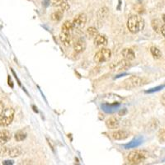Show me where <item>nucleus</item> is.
<instances>
[{"label": "nucleus", "instance_id": "nucleus-22", "mask_svg": "<svg viewBox=\"0 0 165 165\" xmlns=\"http://www.w3.org/2000/svg\"><path fill=\"white\" fill-rule=\"evenodd\" d=\"M162 23L158 19H154L152 21V27L156 32H161V27H162Z\"/></svg>", "mask_w": 165, "mask_h": 165}, {"label": "nucleus", "instance_id": "nucleus-3", "mask_svg": "<svg viewBox=\"0 0 165 165\" xmlns=\"http://www.w3.org/2000/svg\"><path fill=\"white\" fill-rule=\"evenodd\" d=\"M145 80L141 77L139 76H131L129 77L126 79H125L122 82V87L126 89V90H130V89H134L136 87H139L142 86L144 84Z\"/></svg>", "mask_w": 165, "mask_h": 165}, {"label": "nucleus", "instance_id": "nucleus-18", "mask_svg": "<svg viewBox=\"0 0 165 165\" xmlns=\"http://www.w3.org/2000/svg\"><path fill=\"white\" fill-rule=\"evenodd\" d=\"M73 29H75L74 26H73V22H69V21H66V22H64V24L61 27V32H64V33H71Z\"/></svg>", "mask_w": 165, "mask_h": 165}, {"label": "nucleus", "instance_id": "nucleus-4", "mask_svg": "<svg viewBox=\"0 0 165 165\" xmlns=\"http://www.w3.org/2000/svg\"><path fill=\"white\" fill-rule=\"evenodd\" d=\"M15 110L13 107H7L0 113V126L6 127L8 126L14 119Z\"/></svg>", "mask_w": 165, "mask_h": 165}, {"label": "nucleus", "instance_id": "nucleus-21", "mask_svg": "<svg viewBox=\"0 0 165 165\" xmlns=\"http://www.w3.org/2000/svg\"><path fill=\"white\" fill-rule=\"evenodd\" d=\"M14 138H15L16 141H17V142L23 141L27 138V133L23 131H19L17 132H16Z\"/></svg>", "mask_w": 165, "mask_h": 165}, {"label": "nucleus", "instance_id": "nucleus-31", "mask_svg": "<svg viewBox=\"0 0 165 165\" xmlns=\"http://www.w3.org/2000/svg\"><path fill=\"white\" fill-rule=\"evenodd\" d=\"M162 19H163V23H164V24H165V13H164V14H163V15Z\"/></svg>", "mask_w": 165, "mask_h": 165}, {"label": "nucleus", "instance_id": "nucleus-19", "mask_svg": "<svg viewBox=\"0 0 165 165\" xmlns=\"http://www.w3.org/2000/svg\"><path fill=\"white\" fill-rule=\"evenodd\" d=\"M86 33H87V36L89 38H91V39H93V38L94 39L97 35L99 34L98 30H97L96 27H90L87 28Z\"/></svg>", "mask_w": 165, "mask_h": 165}, {"label": "nucleus", "instance_id": "nucleus-25", "mask_svg": "<svg viewBox=\"0 0 165 165\" xmlns=\"http://www.w3.org/2000/svg\"><path fill=\"white\" fill-rule=\"evenodd\" d=\"M3 164H4V165L13 164V160H6V161L3 162Z\"/></svg>", "mask_w": 165, "mask_h": 165}, {"label": "nucleus", "instance_id": "nucleus-26", "mask_svg": "<svg viewBox=\"0 0 165 165\" xmlns=\"http://www.w3.org/2000/svg\"><path fill=\"white\" fill-rule=\"evenodd\" d=\"M8 85H9L10 87L13 88V84L12 80H11V78H10V75H8Z\"/></svg>", "mask_w": 165, "mask_h": 165}, {"label": "nucleus", "instance_id": "nucleus-20", "mask_svg": "<svg viewBox=\"0 0 165 165\" xmlns=\"http://www.w3.org/2000/svg\"><path fill=\"white\" fill-rule=\"evenodd\" d=\"M150 53H151L153 57L156 59H159L162 57V52L160 51L159 48L155 46L150 47Z\"/></svg>", "mask_w": 165, "mask_h": 165}, {"label": "nucleus", "instance_id": "nucleus-29", "mask_svg": "<svg viewBox=\"0 0 165 165\" xmlns=\"http://www.w3.org/2000/svg\"><path fill=\"white\" fill-rule=\"evenodd\" d=\"M160 137L162 138V140H165V129L163 131H162L161 132V135H160Z\"/></svg>", "mask_w": 165, "mask_h": 165}, {"label": "nucleus", "instance_id": "nucleus-7", "mask_svg": "<svg viewBox=\"0 0 165 165\" xmlns=\"http://www.w3.org/2000/svg\"><path fill=\"white\" fill-rule=\"evenodd\" d=\"M87 23V15L85 13H78L73 20V26L75 29L81 30Z\"/></svg>", "mask_w": 165, "mask_h": 165}, {"label": "nucleus", "instance_id": "nucleus-6", "mask_svg": "<svg viewBox=\"0 0 165 165\" xmlns=\"http://www.w3.org/2000/svg\"><path fill=\"white\" fill-rule=\"evenodd\" d=\"M131 66V63L130 60L127 59H122V60H119L118 62L112 63V65H110V69L113 72L116 73H120V72L125 71Z\"/></svg>", "mask_w": 165, "mask_h": 165}, {"label": "nucleus", "instance_id": "nucleus-27", "mask_svg": "<svg viewBox=\"0 0 165 165\" xmlns=\"http://www.w3.org/2000/svg\"><path fill=\"white\" fill-rule=\"evenodd\" d=\"M161 33L162 35L165 37V24L162 26V27H161Z\"/></svg>", "mask_w": 165, "mask_h": 165}, {"label": "nucleus", "instance_id": "nucleus-28", "mask_svg": "<svg viewBox=\"0 0 165 165\" xmlns=\"http://www.w3.org/2000/svg\"><path fill=\"white\" fill-rule=\"evenodd\" d=\"M3 109H4V104L3 102H0V113L3 112Z\"/></svg>", "mask_w": 165, "mask_h": 165}, {"label": "nucleus", "instance_id": "nucleus-10", "mask_svg": "<svg viewBox=\"0 0 165 165\" xmlns=\"http://www.w3.org/2000/svg\"><path fill=\"white\" fill-rule=\"evenodd\" d=\"M130 136L129 132L124 130H119V131H116L112 132V137L116 140H124L127 139Z\"/></svg>", "mask_w": 165, "mask_h": 165}, {"label": "nucleus", "instance_id": "nucleus-12", "mask_svg": "<svg viewBox=\"0 0 165 165\" xmlns=\"http://www.w3.org/2000/svg\"><path fill=\"white\" fill-rule=\"evenodd\" d=\"M108 43V40L105 35H97L96 37L94 38V45L97 46L104 47L106 46Z\"/></svg>", "mask_w": 165, "mask_h": 165}, {"label": "nucleus", "instance_id": "nucleus-30", "mask_svg": "<svg viewBox=\"0 0 165 165\" xmlns=\"http://www.w3.org/2000/svg\"><path fill=\"white\" fill-rule=\"evenodd\" d=\"M161 103H162L163 105L165 106V94H163L162 96V97H161Z\"/></svg>", "mask_w": 165, "mask_h": 165}, {"label": "nucleus", "instance_id": "nucleus-15", "mask_svg": "<svg viewBox=\"0 0 165 165\" xmlns=\"http://www.w3.org/2000/svg\"><path fill=\"white\" fill-rule=\"evenodd\" d=\"M122 55L124 57V59L130 60V61L133 60L135 58V55L134 50L131 49V48H125L124 50H122Z\"/></svg>", "mask_w": 165, "mask_h": 165}, {"label": "nucleus", "instance_id": "nucleus-1", "mask_svg": "<svg viewBox=\"0 0 165 165\" xmlns=\"http://www.w3.org/2000/svg\"><path fill=\"white\" fill-rule=\"evenodd\" d=\"M144 22L143 18L138 15H131L127 21V28L129 31L133 34H136L143 30Z\"/></svg>", "mask_w": 165, "mask_h": 165}, {"label": "nucleus", "instance_id": "nucleus-8", "mask_svg": "<svg viewBox=\"0 0 165 165\" xmlns=\"http://www.w3.org/2000/svg\"><path fill=\"white\" fill-rule=\"evenodd\" d=\"M22 150L19 147H13V148H3L0 150V154L3 156H9L11 158H15L22 154Z\"/></svg>", "mask_w": 165, "mask_h": 165}, {"label": "nucleus", "instance_id": "nucleus-14", "mask_svg": "<svg viewBox=\"0 0 165 165\" xmlns=\"http://www.w3.org/2000/svg\"><path fill=\"white\" fill-rule=\"evenodd\" d=\"M106 125L107 127L109 129H112V130H114V129H116L118 128L119 125H120V121L117 117L116 116H112L110 117L109 119H107L106 122Z\"/></svg>", "mask_w": 165, "mask_h": 165}, {"label": "nucleus", "instance_id": "nucleus-23", "mask_svg": "<svg viewBox=\"0 0 165 165\" xmlns=\"http://www.w3.org/2000/svg\"><path fill=\"white\" fill-rule=\"evenodd\" d=\"M65 2H67V0H51V3L53 6H60Z\"/></svg>", "mask_w": 165, "mask_h": 165}, {"label": "nucleus", "instance_id": "nucleus-24", "mask_svg": "<svg viewBox=\"0 0 165 165\" xmlns=\"http://www.w3.org/2000/svg\"><path fill=\"white\" fill-rule=\"evenodd\" d=\"M164 87H165L164 85H162V86H159V87H154V88L150 89V90L146 91L145 93H146V94H151V93H154V92H157V91H159L160 89H162V88H163Z\"/></svg>", "mask_w": 165, "mask_h": 165}, {"label": "nucleus", "instance_id": "nucleus-11", "mask_svg": "<svg viewBox=\"0 0 165 165\" xmlns=\"http://www.w3.org/2000/svg\"><path fill=\"white\" fill-rule=\"evenodd\" d=\"M12 138V134L8 130H2L0 131V145H4Z\"/></svg>", "mask_w": 165, "mask_h": 165}, {"label": "nucleus", "instance_id": "nucleus-2", "mask_svg": "<svg viewBox=\"0 0 165 165\" xmlns=\"http://www.w3.org/2000/svg\"><path fill=\"white\" fill-rule=\"evenodd\" d=\"M148 153L144 150H133L129 153L127 156V160L131 164H139L143 163L148 158Z\"/></svg>", "mask_w": 165, "mask_h": 165}, {"label": "nucleus", "instance_id": "nucleus-13", "mask_svg": "<svg viewBox=\"0 0 165 165\" xmlns=\"http://www.w3.org/2000/svg\"><path fill=\"white\" fill-rule=\"evenodd\" d=\"M59 39L61 43L65 46H69L72 43V36L71 33H64L61 32L59 35Z\"/></svg>", "mask_w": 165, "mask_h": 165}, {"label": "nucleus", "instance_id": "nucleus-9", "mask_svg": "<svg viewBox=\"0 0 165 165\" xmlns=\"http://www.w3.org/2000/svg\"><path fill=\"white\" fill-rule=\"evenodd\" d=\"M86 49V41L83 38H79L74 43V50L76 53H82Z\"/></svg>", "mask_w": 165, "mask_h": 165}, {"label": "nucleus", "instance_id": "nucleus-17", "mask_svg": "<svg viewBox=\"0 0 165 165\" xmlns=\"http://www.w3.org/2000/svg\"><path fill=\"white\" fill-rule=\"evenodd\" d=\"M64 13H65V10H63L61 8L59 9L56 10V12H54L52 14H51V20L54 21V22H59L61 20V18L63 17V15H64Z\"/></svg>", "mask_w": 165, "mask_h": 165}, {"label": "nucleus", "instance_id": "nucleus-16", "mask_svg": "<svg viewBox=\"0 0 165 165\" xmlns=\"http://www.w3.org/2000/svg\"><path fill=\"white\" fill-rule=\"evenodd\" d=\"M109 15V9L106 8V7H103V8H101L98 12L97 13V18L98 20H101V21H103L108 17Z\"/></svg>", "mask_w": 165, "mask_h": 165}, {"label": "nucleus", "instance_id": "nucleus-5", "mask_svg": "<svg viewBox=\"0 0 165 165\" xmlns=\"http://www.w3.org/2000/svg\"><path fill=\"white\" fill-rule=\"evenodd\" d=\"M112 57V50L107 48H102L94 55V60L97 64L107 62Z\"/></svg>", "mask_w": 165, "mask_h": 165}]
</instances>
